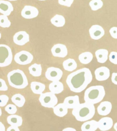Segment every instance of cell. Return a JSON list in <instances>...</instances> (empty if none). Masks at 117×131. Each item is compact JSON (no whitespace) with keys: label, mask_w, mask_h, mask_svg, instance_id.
<instances>
[{"label":"cell","mask_w":117,"mask_h":131,"mask_svg":"<svg viewBox=\"0 0 117 131\" xmlns=\"http://www.w3.org/2000/svg\"><path fill=\"white\" fill-rule=\"evenodd\" d=\"M20 129L18 128V127L14 125H11L10 127H9L8 129H7V131H20Z\"/></svg>","instance_id":"38"},{"label":"cell","mask_w":117,"mask_h":131,"mask_svg":"<svg viewBox=\"0 0 117 131\" xmlns=\"http://www.w3.org/2000/svg\"><path fill=\"white\" fill-rule=\"evenodd\" d=\"M30 40L29 35L25 31H20L16 33L13 36V41L16 44L23 46Z\"/></svg>","instance_id":"9"},{"label":"cell","mask_w":117,"mask_h":131,"mask_svg":"<svg viewBox=\"0 0 117 131\" xmlns=\"http://www.w3.org/2000/svg\"><path fill=\"white\" fill-rule=\"evenodd\" d=\"M38 1H46V0H38Z\"/></svg>","instance_id":"45"},{"label":"cell","mask_w":117,"mask_h":131,"mask_svg":"<svg viewBox=\"0 0 117 131\" xmlns=\"http://www.w3.org/2000/svg\"><path fill=\"white\" fill-rule=\"evenodd\" d=\"M93 80V75L87 68H83L72 72L67 76L66 82L71 92L81 93Z\"/></svg>","instance_id":"1"},{"label":"cell","mask_w":117,"mask_h":131,"mask_svg":"<svg viewBox=\"0 0 117 131\" xmlns=\"http://www.w3.org/2000/svg\"><path fill=\"white\" fill-rule=\"evenodd\" d=\"M63 75V71L59 68L50 67L47 69L45 77L49 81L54 82L60 81Z\"/></svg>","instance_id":"8"},{"label":"cell","mask_w":117,"mask_h":131,"mask_svg":"<svg viewBox=\"0 0 117 131\" xmlns=\"http://www.w3.org/2000/svg\"><path fill=\"white\" fill-rule=\"evenodd\" d=\"M74 2V0H58V3L61 5L70 7Z\"/></svg>","instance_id":"34"},{"label":"cell","mask_w":117,"mask_h":131,"mask_svg":"<svg viewBox=\"0 0 117 131\" xmlns=\"http://www.w3.org/2000/svg\"><path fill=\"white\" fill-rule=\"evenodd\" d=\"M110 34L111 36V37L114 39H117V27H112L110 29Z\"/></svg>","instance_id":"36"},{"label":"cell","mask_w":117,"mask_h":131,"mask_svg":"<svg viewBox=\"0 0 117 131\" xmlns=\"http://www.w3.org/2000/svg\"><path fill=\"white\" fill-rule=\"evenodd\" d=\"M13 60V53L11 48L5 44H0V67H4L10 65Z\"/></svg>","instance_id":"5"},{"label":"cell","mask_w":117,"mask_h":131,"mask_svg":"<svg viewBox=\"0 0 117 131\" xmlns=\"http://www.w3.org/2000/svg\"><path fill=\"white\" fill-rule=\"evenodd\" d=\"M104 3L102 0H92L89 2V5L92 10L96 11L99 10L103 6Z\"/></svg>","instance_id":"29"},{"label":"cell","mask_w":117,"mask_h":131,"mask_svg":"<svg viewBox=\"0 0 117 131\" xmlns=\"http://www.w3.org/2000/svg\"><path fill=\"white\" fill-rule=\"evenodd\" d=\"M53 112L57 116L62 117L67 114L68 108L64 104V103H61V104L56 105L53 107Z\"/></svg>","instance_id":"18"},{"label":"cell","mask_w":117,"mask_h":131,"mask_svg":"<svg viewBox=\"0 0 117 131\" xmlns=\"http://www.w3.org/2000/svg\"><path fill=\"white\" fill-rule=\"evenodd\" d=\"M39 14L38 9L36 7L26 5L21 11V16L26 19H32L37 17Z\"/></svg>","instance_id":"10"},{"label":"cell","mask_w":117,"mask_h":131,"mask_svg":"<svg viewBox=\"0 0 117 131\" xmlns=\"http://www.w3.org/2000/svg\"><path fill=\"white\" fill-rule=\"evenodd\" d=\"M98 128V121L95 120L86 121L81 126V130L82 131H95Z\"/></svg>","instance_id":"21"},{"label":"cell","mask_w":117,"mask_h":131,"mask_svg":"<svg viewBox=\"0 0 117 131\" xmlns=\"http://www.w3.org/2000/svg\"><path fill=\"white\" fill-rule=\"evenodd\" d=\"M29 73L32 76L35 77H38L41 76L42 74V66L40 64L34 63L30 66L29 67Z\"/></svg>","instance_id":"26"},{"label":"cell","mask_w":117,"mask_h":131,"mask_svg":"<svg viewBox=\"0 0 117 131\" xmlns=\"http://www.w3.org/2000/svg\"><path fill=\"white\" fill-rule=\"evenodd\" d=\"M14 10L13 6L9 1L0 0V13L2 15L9 16Z\"/></svg>","instance_id":"16"},{"label":"cell","mask_w":117,"mask_h":131,"mask_svg":"<svg viewBox=\"0 0 117 131\" xmlns=\"http://www.w3.org/2000/svg\"><path fill=\"white\" fill-rule=\"evenodd\" d=\"M78 59L82 64H87L92 62L93 59V55L90 52H85L79 55Z\"/></svg>","instance_id":"27"},{"label":"cell","mask_w":117,"mask_h":131,"mask_svg":"<svg viewBox=\"0 0 117 131\" xmlns=\"http://www.w3.org/2000/svg\"><path fill=\"white\" fill-rule=\"evenodd\" d=\"M63 131H76V129L73 128H66L62 130Z\"/></svg>","instance_id":"40"},{"label":"cell","mask_w":117,"mask_h":131,"mask_svg":"<svg viewBox=\"0 0 117 131\" xmlns=\"http://www.w3.org/2000/svg\"><path fill=\"white\" fill-rule=\"evenodd\" d=\"M7 122L10 125H14L19 127L22 125L23 120L21 117L14 114H10L7 117Z\"/></svg>","instance_id":"22"},{"label":"cell","mask_w":117,"mask_h":131,"mask_svg":"<svg viewBox=\"0 0 117 131\" xmlns=\"http://www.w3.org/2000/svg\"><path fill=\"white\" fill-rule=\"evenodd\" d=\"M14 59L18 64L26 65L32 63L33 60V56L28 51L23 50L16 53Z\"/></svg>","instance_id":"7"},{"label":"cell","mask_w":117,"mask_h":131,"mask_svg":"<svg viewBox=\"0 0 117 131\" xmlns=\"http://www.w3.org/2000/svg\"><path fill=\"white\" fill-rule=\"evenodd\" d=\"M8 90V86L4 79L0 78V91H7Z\"/></svg>","instance_id":"35"},{"label":"cell","mask_w":117,"mask_h":131,"mask_svg":"<svg viewBox=\"0 0 117 131\" xmlns=\"http://www.w3.org/2000/svg\"><path fill=\"white\" fill-rule=\"evenodd\" d=\"M1 115H2V110L1 108H0V117H1Z\"/></svg>","instance_id":"42"},{"label":"cell","mask_w":117,"mask_h":131,"mask_svg":"<svg viewBox=\"0 0 117 131\" xmlns=\"http://www.w3.org/2000/svg\"><path fill=\"white\" fill-rule=\"evenodd\" d=\"M95 57L98 62L104 63L108 59L109 52L106 49H99L95 51Z\"/></svg>","instance_id":"20"},{"label":"cell","mask_w":117,"mask_h":131,"mask_svg":"<svg viewBox=\"0 0 117 131\" xmlns=\"http://www.w3.org/2000/svg\"><path fill=\"white\" fill-rule=\"evenodd\" d=\"M11 25L10 21L9 20L8 16L2 15H0V27L4 28L10 27Z\"/></svg>","instance_id":"30"},{"label":"cell","mask_w":117,"mask_h":131,"mask_svg":"<svg viewBox=\"0 0 117 131\" xmlns=\"http://www.w3.org/2000/svg\"><path fill=\"white\" fill-rule=\"evenodd\" d=\"M5 130L6 129L5 125L0 121V131H5Z\"/></svg>","instance_id":"39"},{"label":"cell","mask_w":117,"mask_h":131,"mask_svg":"<svg viewBox=\"0 0 117 131\" xmlns=\"http://www.w3.org/2000/svg\"><path fill=\"white\" fill-rule=\"evenodd\" d=\"M30 88L34 94H41L45 90L46 86L43 83L38 82H32L30 84Z\"/></svg>","instance_id":"23"},{"label":"cell","mask_w":117,"mask_h":131,"mask_svg":"<svg viewBox=\"0 0 117 131\" xmlns=\"http://www.w3.org/2000/svg\"><path fill=\"white\" fill-rule=\"evenodd\" d=\"M5 110L9 114H14L17 111V108L16 105L9 104L6 105Z\"/></svg>","instance_id":"31"},{"label":"cell","mask_w":117,"mask_h":131,"mask_svg":"<svg viewBox=\"0 0 117 131\" xmlns=\"http://www.w3.org/2000/svg\"><path fill=\"white\" fill-rule=\"evenodd\" d=\"M64 103L67 108L71 109H74L75 107H76L78 105L80 104L79 98L78 95L69 96L65 98Z\"/></svg>","instance_id":"17"},{"label":"cell","mask_w":117,"mask_h":131,"mask_svg":"<svg viewBox=\"0 0 117 131\" xmlns=\"http://www.w3.org/2000/svg\"><path fill=\"white\" fill-rule=\"evenodd\" d=\"M8 81L11 87L22 89L28 86V80L23 71L20 69L14 70L9 72L8 75Z\"/></svg>","instance_id":"3"},{"label":"cell","mask_w":117,"mask_h":131,"mask_svg":"<svg viewBox=\"0 0 117 131\" xmlns=\"http://www.w3.org/2000/svg\"><path fill=\"white\" fill-rule=\"evenodd\" d=\"M111 81L114 84L117 85V72H113L112 74Z\"/></svg>","instance_id":"37"},{"label":"cell","mask_w":117,"mask_h":131,"mask_svg":"<svg viewBox=\"0 0 117 131\" xmlns=\"http://www.w3.org/2000/svg\"><path fill=\"white\" fill-rule=\"evenodd\" d=\"M94 74L95 79L98 81H106L110 75V71L107 67L102 66L97 68L95 70Z\"/></svg>","instance_id":"12"},{"label":"cell","mask_w":117,"mask_h":131,"mask_svg":"<svg viewBox=\"0 0 117 131\" xmlns=\"http://www.w3.org/2000/svg\"><path fill=\"white\" fill-rule=\"evenodd\" d=\"M105 88L103 86H93L87 88L84 94V100L90 104H96L100 102L105 96Z\"/></svg>","instance_id":"4"},{"label":"cell","mask_w":117,"mask_h":131,"mask_svg":"<svg viewBox=\"0 0 117 131\" xmlns=\"http://www.w3.org/2000/svg\"><path fill=\"white\" fill-rule=\"evenodd\" d=\"M50 21L53 25L56 27H62L65 24V18L64 16L60 15H55L51 18Z\"/></svg>","instance_id":"25"},{"label":"cell","mask_w":117,"mask_h":131,"mask_svg":"<svg viewBox=\"0 0 117 131\" xmlns=\"http://www.w3.org/2000/svg\"><path fill=\"white\" fill-rule=\"evenodd\" d=\"M62 65L64 69L66 71L70 72L74 71L77 68V63L76 60L73 59H71V58L65 60L63 62Z\"/></svg>","instance_id":"24"},{"label":"cell","mask_w":117,"mask_h":131,"mask_svg":"<svg viewBox=\"0 0 117 131\" xmlns=\"http://www.w3.org/2000/svg\"><path fill=\"white\" fill-rule=\"evenodd\" d=\"M49 89L50 92L55 94H60L64 90V86L62 82L58 81H54L50 83L49 85Z\"/></svg>","instance_id":"19"},{"label":"cell","mask_w":117,"mask_h":131,"mask_svg":"<svg viewBox=\"0 0 117 131\" xmlns=\"http://www.w3.org/2000/svg\"><path fill=\"white\" fill-rule=\"evenodd\" d=\"M1 34L0 33V39H1Z\"/></svg>","instance_id":"44"},{"label":"cell","mask_w":117,"mask_h":131,"mask_svg":"<svg viewBox=\"0 0 117 131\" xmlns=\"http://www.w3.org/2000/svg\"><path fill=\"white\" fill-rule=\"evenodd\" d=\"M98 128L102 131H106L113 127V119L108 117L100 118L98 121Z\"/></svg>","instance_id":"14"},{"label":"cell","mask_w":117,"mask_h":131,"mask_svg":"<svg viewBox=\"0 0 117 131\" xmlns=\"http://www.w3.org/2000/svg\"><path fill=\"white\" fill-rule=\"evenodd\" d=\"M39 101L43 107L53 108L58 103V98L55 94L50 92L42 93L39 97Z\"/></svg>","instance_id":"6"},{"label":"cell","mask_w":117,"mask_h":131,"mask_svg":"<svg viewBox=\"0 0 117 131\" xmlns=\"http://www.w3.org/2000/svg\"><path fill=\"white\" fill-rule=\"evenodd\" d=\"M11 101L16 106L21 107L24 105L25 103V98L23 95L21 94H16L11 97Z\"/></svg>","instance_id":"28"},{"label":"cell","mask_w":117,"mask_h":131,"mask_svg":"<svg viewBox=\"0 0 117 131\" xmlns=\"http://www.w3.org/2000/svg\"><path fill=\"white\" fill-rule=\"evenodd\" d=\"M89 34L91 38L97 40L104 36L105 30L99 25H93L89 29Z\"/></svg>","instance_id":"13"},{"label":"cell","mask_w":117,"mask_h":131,"mask_svg":"<svg viewBox=\"0 0 117 131\" xmlns=\"http://www.w3.org/2000/svg\"><path fill=\"white\" fill-rule=\"evenodd\" d=\"M8 1H17V0H8Z\"/></svg>","instance_id":"43"},{"label":"cell","mask_w":117,"mask_h":131,"mask_svg":"<svg viewBox=\"0 0 117 131\" xmlns=\"http://www.w3.org/2000/svg\"><path fill=\"white\" fill-rule=\"evenodd\" d=\"M114 128L116 131H117V123H116L114 125Z\"/></svg>","instance_id":"41"},{"label":"cell","mask_w":117,"mask_h":131,"mask_svg":"<svg viewBox=\"0 0 117 131\" xmlns=\"http://www.w3.org/2000/svg\"><path fill=\"white\" fill-rule=\"evenodd\" d=\"M112 104L109 101H104L100 103L97 107V112L100 116H107L110 113Z\"/></svg>","instance_id":"15"},{"label":"cell","mask_w":117,"mask_h":131,"mask_svg":"<svg viewBox=\"0 0 117 131\" xmlns=\"http://www.w3.org/2000/svg\"><path fill=\"white\" fill-rule=\"evenodd\" d=\"M51 53L55 57L65 58L68 53V50L66 46L62 44H57L51 48Z\"/></svg>","instance_id":"11"},{"label":"cell","mask_w":117,"mask_h":131,"mask_svg":"<svg viewBox=\"0 0 117 131\" xmlns=\"http://www.w3.org/2000/svg\"><path fill=\"white\" fill-rule=\"evenodd\" d=\"M95 113L94 105L87 102L80 104L72 111V114L79 121H86L90 120L94 116Z\"/></svg>","instance_id":"2"},{"label":"cell","mask_w":117,"mask_h":131,"mask_svg":"<svg viewBox=\"0 0 117 131\" xmlns=\"http://www.w3.org/2000/svg\"><path fill=\"white\" fill-rule=\"evenodd\" d=\"M109 60L112 63L117 64V52L115 51L111 52L109 55Z\"/></svg>","instance_id":"33"},{"label":"cell","mask_w":117,"mask_h":131,"mask_svg":"<svg viewBox=\"0 0 117 131\" xmlns=\"http://www.w3.org/2000/svg\"><path fill=\"white\" fill-rule=\"evenodd\" d=\"M9 97L6 95H0V106L4 107L6 106L9 101Z\"/></svg>","instance_id":"32"}]
</instances>
